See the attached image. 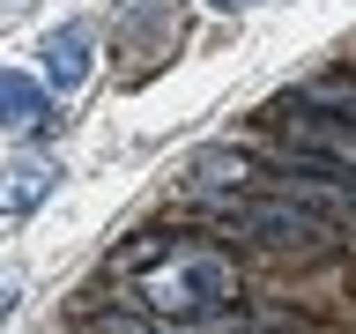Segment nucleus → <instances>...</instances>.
I'll return each instance as SVG.
<instances>
[{"label": "nucleus", "instance_id": "423d86ee", "mask_svg": "<svg viewBox=\"0 0 356 334\" xmlns=\"http://www.w3.org/2000/svg\"><path fill=\"white\" fill-rule=\"evenodd\" d=\"M44 104H52V89L15 74V67H0V127H44Z\"/></svg>", "mask_w": 356, "mask_h": 334}, {"label": "nucleus", "instance_id": "39448f33", "mask_svg": "<svg viewBox=\"0 0 356 334\" xmlns=\"http://www.w3.org/2000/svg\"><path fill=\"white\" fill-rule=\"evenodd\" d=\"M52 178H60L52 156H15V164L0 171V216H30V208L52 193Z\"/></svg>", "mask_w": 356, "mask_h": 334}, {"label": "nucleus", "instance_id": "20e7f679", "mask_svg": "<svg viewBox=\"0 0 356 334\" xmlns=\"http://www.w3.org/2000/svg\"><path fill=\"white\" fill-rule=\"evenodd\" d=\"M89 52H97V38H89V22H60L52 38L38 45V60H44V89H60V97H74L89 74Z\"/></svg>", "mask_w": 356, "mask_h": 334}, {"label": "nucleus", "instance_id": "f03ea898", "mask_svg": "<svg viewBox=\"0 0 356 334\" xmlns=\"http://www.w3.org/2000/svg\"><path fill=\"white\" fill-rule=\"evenodd\" d=\"M275 127H282V141H289V149L327 156V164L356 171V119H341V111H327V104H312V97H297V104L275 119Z\"/></svg>", "mask_w": 356, "mask_h": 334}, {"label": "nucleus", "instance_id": "6e6552de", "mask_svg": "<svg viewBox=\"0 0 356 334\" xmlns=\"http://www.w3.org/2000/svg\"><path fill=\"white\" fill-rule=\"evenodd\" d=\"M216 8H245V0H216Z\"/></svg>", "mask_w": 356, "mask_h": 334}, {"label": "nucleus", "instance_id": "0eeeda50", "mask_svg": "<svg viewBox=\"0 0 356 334\" xmlns=\"http://www.w3.org/2000/svg\"><path fill=\"white\" fill-rule=\"evenodd\" d=\"M245 178H252V164H245L238 149H200L193 156V186L200 193H238Z\"/></svg>", "mask_w": 356, "mask_h": 334}, {"label": "nucleus", "instance_id": "7ed1b4c3", "mask_svg": "<svg viewBox=\"0 0 356 334\" xmlns=\"http://www.w3.org/2000/svg\"><path fill=\"white\" fill-rule=\"evenodd\" d=\"M222 216L238 223V230H252L260 245H319L327 238V216L319 208H297V200H230Z\"/></svg>", "mask_w": 356, "mask_h": 334}, {"label": "nucleus", "instance_id": "f257e3e1", "mask_svg": "<svg viewBox=\"0 0 356 334\" xmlns=\"http://www.w3.org/2000/svg\"><path fill=\"white\" fill-rule=\"evenodd\" d=\"M134 289H141V305H149L156 319H178V327H230L238 267L222 260V253H208V245H171V253L141 260Z\"/></svg>", "mask_w": 356, "mask_h": 334}]
</instances>
